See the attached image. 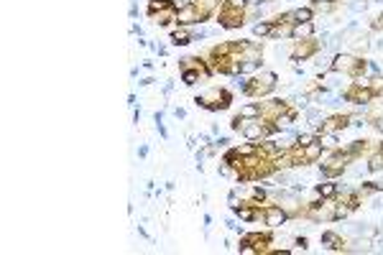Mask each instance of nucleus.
I'll use <instances>...</instances> for the list:
<instances>
[{"instance_id": "1", "label": "nucleus", "mask_w": 383, "mask_h": 255, "mask_svg": "<svg viewBox=\"0 0 383 255\" xmlns=\"http://www.w3.org/2000/svg\"><path fill=\"white\" fill-rule=\"evenodd\" d=\"M276 87V74L274 72H263L258 77H251L245 84V95H251V97H266L268 92H274Z\"/></svg>"}, {"instance_id": "2", "label": "nucleus", "mask_w": 383, "mask_h": 255, "mask_svg": "<svg viewBox=\"0 0 383 255\" xmlns=\"http://www.w3.org/2000/svg\"><path fill=\"white\" fill-rule=\"evenodd\" d=\"M366 61L363 59H355L350 54H337L335 61H332V72H345L350 77H363L366 74Z\"/></svg>"}, {"instance_id": "3", "label": "nucleus", "mask_w": 383, "mask_h": 255, "mask_svg": "<svg viewBox=\"0 0 383 255\" xmlns=\"http://www.w3.org/2000/svg\"><path fill=\"white\" fill-rule=\"evenodd\" d=\"M230 102H233V95L228 90H217V87L210 90L207 95L197 97V105H202V108H207V110H228Z\"/></svg>"}, {"instance_id": "4", "label": "nucleus", "mask_w": 383, "mask_h": 255, "mask_svg": "<svg viewBox=\"0 0 383 255\" xmlns=\"http://www.w3.org/2000/svg\"><path fill=\"white\" fill-rule=\"evenodd\" d=\"M350 161H355V156H353L350 151H335V153H332V156H330V158L322 163V174H325L327 179L340 176Z\"/></svg>"}, {"instance_id": "5", "label": "nucleus", "mask_w": 383, "mask_h": 255, "mask_svg": "<svg viewBox=\"0 0 383 255\" xmlns=\"http://www.w3.org/2000/svg\"><path fill=\"white\" fill-rule=\"evenodd\" d=\"M220 26L222 28H240L245 23V10L243 8H233V5H220Z\"/></svg>"}, {"instance_id": "6", "label": "nucleus", "mask_w": 383, "mask_h": 255, "mask_svg": "<svg viewBox=\"0 0 383 255\" xmlns=\"http://www.w3.org/2000/svg\"><path fill=\"white\" fill-rule=\"evenodd\" d=\"M286 110H289V102H284V100L263 102V105H261V120H263V123H279V120L284 118Z\"/></svg>"}, {"instance_id": "7", "label": "nucleus", "mask_w": 383, "mask_h": 255, "mask_svg": "<svg viewBox=\"0 0 383 255\" xmlns=\"http://www.w3.org/2000/svg\"><path fill=\"white\" fill-rule=\"evenodd\" d=\"M350 115H330L322 125H320V135H332L337 130H345V128L350 125Z\"/></svg>"}, {"instance_id": "8", "label": "nucleus", "mask_w": 383, "mask_h": 255, "mask_svg": "<svg viewBox=\"0 0 383 255\" xmlns=\"http://www.w3.org/2000/svg\"><path fill=\"white\" fill-rule=\"evenodd\" d=\"M345 100H350V102H358V105H363V102H373L376 97H373V92H371V87H368V84L363 87V82H358V84H353V87L345 92Z\"/></svg>"}, {"instance_id": "9", "label": "nucleus", "mask_w": 383, "mask_h": 255, "mask_svg": "<svg viewBox=\"0 0 383 255\" xmlns=\"http://www.w3.org/2000/svg\"><path fill=\"white\" fill-rule=\"evenodd\" d=\"M286 209L281 207V204H268L266 209H263V220H266V225H271V227H279V225H284L286 222Z\"/></svg>"}, {"instance_id": "10", "label": "nucleus", "mask_w": 383, "mask_h": 255, "mask_svg": "<svg viewBox=\"0 0 383 255\" xmlns=\"http://www.w3.org/2000/svg\"><path fill=\"white\" fill-rule=\"evenodd\" d=\"M243 135H245L248 140H261V138H266V123H263L261 118H256V120H245V125H243Z\"/></svg>"}, {"instance_id": "11", "label": "nucleus", "mask_w": 383, "mask_h": 255, "mask_svg": "<svg viewBox=\"0 0 383 255\" xmlns=\"http://www.w3.org/2000/svg\"><path fill=\"white\" fill-rule=\"evenodd\" d=\"M317 49H320V44L317 41H312V38H302V41H297V46H294V51H291V59H309L312 54H317Z\"/></svg>"}, {"instance_id": "12", "label": "nucleus", "mask_w": 383, "mask_h": 255, "mask_svg": "<svg viewBox=\"0 0 383 255\" xmlns=\"http://www.w3.org/2000/svg\"><path fill=\"white\" fill-rule=\"evenodd\" d=\"M245 243H251V245H256V250H258V255H266V253H271V232H253V235H248V238H243Z\"/></svg>"}, {"instance_id": "13", "label": "nucleus", "mask_w": 383, "mask_h": 255, "mask_svg": "<svg viewBox=\"0 0 383 255\" xmlns=\"http://www.w3.org/2000/svg\"><path fill=\"white\" fill-rule=\"evenodd\" d=\"M189 3L194 5V10H197V18L199 20H207L215 10H217V5H220V0H189Z\"/></svg>"}, {"instance_id": "14", "label": "nucleus", "mask_w": 383, "mask_h": 255, "mask_svg": "<svg viewBox=\"0 0 383 255\" xmlns=\"http://www.w3.org/2000/svg\"><path fill=\"white\" fill-rule=\"evenodd\" d=\"M291 38H297V41H302V38H312L314 36V23L312 20H297L294 26H291Z\"/></svg>"}, {"instance_id": "15", "label": "nucleus", "mask_w": 383, "mask_h": 255, "mask_svg": "<svg viewBox=\"0 0 383 255\" xmlns=\"http://www.w3.org/2000/svg\"><path fill=\"white\" fill-rule=\"evenodd\" d=\"M182 69H197L202 74H212V67L205 61V59H199V56H187L182 59Z\"/></svg>"}, {"instance_id": "16", "label": "nucleus", "mask_w": 383, "mask_h": 255, "mask_svg": "<svg viewBox=\"0 0 383 255\" xmlns=\"http://www.w3.org/2000/svg\"><path fill=\"white\" fill-rule=\"evenodd\" d=\"M176 8L174 5H169V8H164V10H159V13H153L151 18H153V23H159V26H169V23H174L176 20Z\"/></svg>"}, {"instance_id": "17", "label": "nucleus", "mask_w": 383, "mask_h": 255, "mask_svg": "<svg viewBox=\"0 0 383 255\" xmlns=\"http://www.w3.org/2000/svg\"><path fill=\"white\" fill-rule=\"evenodd\" d=\"M235 215L245 222H251V220H258L263 212H258V207H251V204H240V207H235Z\"/></svg>"}, {"instance_id": "18", "label": "nucleus", "mask_w": 383, "mask_h": 255, "mask_svg": "<svg viewBox=\"0 0 383 255\" xmlns=\"http://www.w3.org/2000/svg\"><path fill=\"white\" fill-rule=\"evenodd\" d=\"M322 243H325L330 250H337V253H340V250H348V248H345V240L337 235V232H325V235H322Z\"/></svg>"}, {"instance_id": "19", "label": "nucleus", "mask_w": 383, "mask_h": 255, "mask_svg": "<svg viewBox=\"0 0 383 255\" xmlns=\"http://www.w3.org/2000/svg\"><path fill=\"white\" fill-rule=\"evenodd\" d=\"M322 156V140H312L309 145H304V161L307 163H314Z\"/></svg>"}, {"instance_id": "20", "label": "nucleus", "mask_w": 383, "mask_h": 255, "mask_svg": "<svg viewBox=\"0 0 383 255\" xmlns=\"http://www.w3.org/2000/svg\"><path fill=\"white\" fill-rule=\"evenodd\" d=\"M176 23H199V18H197V10H194V5L189 3L187 8H182L176 13Z\"/></svg>"}, {"instance_id": "21", "label": "nucleus", "mask_w": 383, "mask_h": 255, "mask_svg": "<svg viewBox=\"0 0 383 255\" xmlns=\"http://www.w3.org/2000/svg\"><path fill=\"white\" fill-rule=\"evenodd\" d=\"M238 115H240V118H245V120H256V118H261V102L245 105V108H243Z\"/></svg>"}, {"instance_id": "22", "label": "nucleus", "mask_w": 383, "mask_h": 255, "mask_svg": "<svg viewBox=\"0 0 383 255\" xmlns=\"http://www.w3.org/2000/svg\"><path fill=\"white\" fill-rule=\"evenodd\" d=\"M171 41H174L176 46H187L189 41H192V33H189L187 28H176V31L171 33Z\"/></svg>"}, {"instance_id": "23", "label": "nucleus", "mask_w": 383, "mask_h": 255, "mask_svg": "<svg viewBox=\"0 0 383 255\" xmlns=\"http://www.w3.org/2000/svg\"><path fill=\"white\" fill-rule=\"evenodd\" d=\"M348 151H350L355 158H360L363 153H368V151H371V140H355V143L348 148Z\"/></svg>"}, {"instance_id": "24", "label": "nucleus", "mask_w": 383, "mask_h": 255, "mask_svg": "<svg viewBox=\"0 0 383 255\" xmlns=\"http://www.w3.org/2000/svg\"><path fill=\"white\" fill-rule=\"evenodd\" d=\"M317 194H320L322 199H332V197L337 194V186H335V184H330V181H325V184H320V186H317Z\"/></svg>"}, {"instance_id": "25", "label": "nucleus", "mask_w": 383, "mask_h": 255, "mask_svg": "<svg viewBox=\"0 0 383 255\" xmlns=\"http://www.w3.org/2000/svg\"><path fill=\"white\" fill-rule=\"evenodd\" d=\"M340 202H343V204H345L350 212H353V209H358V207H360V191H353V194H345Z\"/></svg>"}, {"instance_id": "26", "label": "nucleus", "mask_w": 383, "mask_h": 255, "mask_svg": "<svg viewBox=\"0 0 383 255\" xmlns=\"http://www.w3.org/2000/svg\"><path fill=\"white\" fill-rule=\"evenodd\" d=\"M169 5H174V3H169V0H151V3H148V15L159 13V10H164V8H169Z\"/></svg>"}, {"instance_id": "27", "label": "nucleus", "mask_w": 383, "mask_h": 255, "mask_svg": "<svg viewBox=\"0 0 383 255\" xmlns=\"http://www.w3.org/2000/svg\"><path fill=\"white\" fill-rule=\"evenodd\" d=\"M368 168H371L373 174H376V171H383V153H381V151L371 156V163H368Z\"/></svg>"}, {"instance_id": "28", "label": "nucleus", "mask_w": 383, "mask_h": 255, "mask_svg": "<svg viewBox=\"0 0 383 255\" xmlns=\"http://www.w3.org/2000/svg\"><path fill=\"white\" fill-rule=\"evenodd\" d=\"M371 92H373V97H383V77H376V79H371Z\"/></svg>"}, {"instance_id": "29", "label": "nucleus", "mask_w": 383, "mask_h": 255, "mask_svg": "<svg viewBox=\"0 0 383 255\" xmlns=\"http://www.w3.org/2000/svg\"><path fill=\"white\" fill-rule=\"evenodd\" d=\"M199 74H202V72H197V69H184V74H182V79H184V84H197V79H199Z\"/></svg>"}, {"instance_id": "30", "label": "nucleus", "mask_w": 383, "mask_h": 255, "mask_svg": "<svg viewBox=\"0 0 383 255\" xmlns=\"http://www.w3.org/2000/svg\"><path fill=\"white\" fill-rule=\"evenodd\" d=\"M294 18L297 20H312L314 18V10L312 8H299V10H294Z\"/></svg>"}, {"instance_id": "31", "label": "nucleus", "mask_w": 383, "mask_h": 255, "mask_svg": "<svg viewBox=\"0 0 383 255\" xmlns=\"http://www.w3.org/2000/svg\"><path fill=\"white\" fill-rule=\"evenodd\" d=\"M271 28H274L271 20H266V23H258V26H256V36H268V33H271Z\"/></svg>"}, {"instance_id": "32", "label": "nucleus", "mask_w": 383, "mask_h": 255, "mask_svg": "<svg viewBox=\"0 0 383 255\" xmlns=\"http://www.w3.org/2000/svg\"><path fill=\"white\" fill-rule=\"evenodd\" d=\"M240 253H243V255H258L256 245H251V243H245V240H240Z\"/></svg>"}, {"instance_id": "33", "label": "nucleus", "mask_w": 383, "mask_h": 255, "mask_svg": "<svg viewBox=\"0 0 383 255\" xmlns=\"http://www.w3.org/2000/svg\"><path fill=\"white\" fill-rule=\"evenodd\" d=\"M381 115H383V105H373V110H371L368 118H371V120H378Z\"/></svg>"}, {"instance_id": "34", "label": "nucleus", "mask_w": 383, "mask_h": 255, "mask_svg": "<svg viewBox=\"0 0 383 255\" xmlns=\"http://www.w3.org/2000/svg\"><path fill=\"white\" fill-rule=\"evenodd\" d=\"M225 5H233V8H245V0H222Z\"/></svg>"}, {"instance_id": "35", "label": "nucleus", "mask_w": 383, "mask_h": 255, "mask_svg": "<svg viewBox=\"0 0 383 255\" xmlns=\"http://www.w3.org/2000/svg\"><path fill=\"white\" fill-rule=\"evenodd\" d=\"M312 140H314L312 135H299V140H297V145H309Z\"/></svg>"}, {"instance_id": "36", "label": "nucleus", "mask_w": 383, "mask_h": 255, "mask_svg": "<svg viewBox=\"0 0 383 255\" xmlns=\"http://www.w3.org/2000/svg\"><path fill=\"white\" fill-rule=\"evenodd\" d=\"M253 197H256L258 202H263V199H266V191H263V189H253Z\"/></svg>"}, {"instance_id": "37", "label": "nucleus", "mask_w": 383, "mask_h": 255, "mask_svg": "<svg viewBox=\"0 0 383 255\" xmlns=\"http://www.w3.org/2000/svg\"><path fill=\"white\" fill-rule=\"evenodd\" d=\"M317 87H320V82H309V84H307V95H312Z\"/></svg>"}, {"instance_id": "38", "label": "nucleus", "mask_w": 383, "mask_h": 255, "mask_svg": "<svg viewBox=\"0 0 383 255\" xmlns=\"http://www.w3.org/2000/svg\"><path fill=\"white\" fill-rule=\"evenodd\" d=\"M378 151H381V153H383V143H381V145H378Z\"/></svg>"}]
</instances>
